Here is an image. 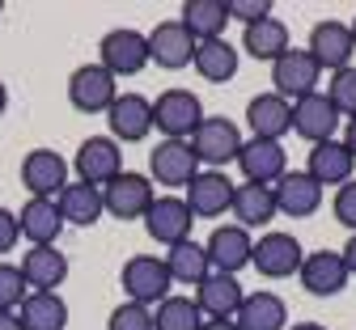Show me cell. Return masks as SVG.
Wrapping results in <instances>:
<instances>
[{"mask_svg": "<svg viewBox=\"0 0 356 330\" xmlns=\"http://www.w3.org/2000/svg\"><path fill=\"white\" fill-rule=\"evenodd\" d=\"M229 212H234V224L238 229H263L267 233V224L276 220V199H272V186H259V182H238L234 186V204H229Z\"/></svg>", "mask_w": 356, "mask_h": 330, "instance_id": "obj_28", "label": "cell"}, {"mask_svg": "<svg viewBox=\"0 0 356 330\" xmlns=\"http://www.w3.org/2000/svg\"><path fill=\"white\" fill-rule=\"evenodd\" d=\"M115 98H119V81L98 60L72 68V76H68V102H72V110H81V115H106Z\"/></svg>", "mask_w": 356, "mask_h": 330, "instance_id": "obj_7", "label": "cell"}, {"mask_svg": "<svg viewBox=\"0 0 356 330\" xmlns=\"http://www.w3.org/2000/svg\"><path fill=\"white\" fill-rule=\"evenodd\" d=\"M17 229L30 246H56L64 233V216L56 199H26L17 208Z\"/></svg>", "mask_w": 356, "mask_h": 330, "instance_id": "obj_27", "label": "cell"}, {"mask_svg": "<svg viewBox=\"0 0 356 330\" xmlns=\"http://www.w3.org/2000/svg\"><path fill=\"white\" fill-rule=\"evenodd\" d=\"M0 330H22V322H17V313H0Z\"/></svg>", "mask_w": 356, "mask_h": 330, "instance_id": "obj_45", "label": "cell"}, {"mask_svg": "<svg viewBox=\"0 0 356 330\" xmlns=\"http://www.w3.org/2000/svg\"><path fill=\"white\" fill-rule=\"evenodd\" d=\"M5 110H9V85L0 81V119H5Z\"/></svg>", "mask_w": 356, "mask_h": 330, "instance_id": "obj_46", "label": "cell"}, {"mask_svg": "<svg viewBox=\"0 0 356 330\" xmlns=\"http://www.w3.org/2000/svg\"><path fill=\"white\" fill-rule=\"evenodd\" d=\"M17 267L26 275V288L30 292H56L68 279V254L60 246H30Z\"/></svg>", "mask_w": 356, "mask_h": 330, "instance_id": "obj_23", "label": "cell"}, {"mask_svg": "<svg viewBox=\"0 0 356 330\" xmlns=\"http://www.w3.org/2000/svg\"><path fill=\"white\" fill-rule=\"evenodd\" d=\"M145 38H149V64H157L165 72L187 68L191 56H195V38L187 34L183 22H157Z\"/></svg>", "mask_w": 356, "mask_h": 330, "instance_id": "obj_20", "label": "cell"}, {"mask_svg": "<svg viewBox=\"0 0 356 330\" xmlns=\"http://www.w3.org/2000/svg\"><path fill=\"white\" fill-rule=\"evenodd\" d=\"M289 47H293V42H289V26H284L280 17H263V22H254V26L242 30V51L254 56V60L276 64Z\"/></svg>", "mask_w": 356, "mask_h": 330, "instance_id": "obj_30", "label": "cell"}, {"mask_svg": "<svg viewBox=\"0 0 356 330\" xmlns=\"http://www.w3.org/2000/svg\"><path fill=\"white\" fill-rule=\"evenodd\" d=\"M297 279H301V288H305L309 297H339V292L348 288L352 275H348L339 250H309V254L301 258Z\"/></svg>", "mask_w": 356, "mask_h": 330, "instance_id": "obj_17", "label": "cell"}, {"mask_svg": "<svg viewBox=\"0 0 356 330\" xmlns=\"http://www.w3.org/2000/svg\"><path fill=\"white\" fill-rule=\"evenodd\" d=\"M22 242V229H17V212L0 208V254H9L13 246Z\"/></svg>", "mask_w": 356, "mask_h": 330, "instance_id": "obj_41", "label": "cell"}, {"mask_svg": "<svg viewBox=\"0 0 356 330\" xmlns=\"http://www.w3.org/2000/svg\"><path fill=\"white\" fill-rule=\"evenodd\" d=\"M343 149L356 157V119H348V127H343Z\"/></svg>", "mask_w": 356, "mask_h": 330, "instance_id": "obj_44", "label": "cell"}, {"mask_svg": "<svg viewBox=\"0 0 356 330\" xmlns=\"http://www.w3.org/2000/svg\"><path fill=\"white\" fill-rule=\"evenodd\" d=\"M161 263H165V271H170L174 284H187V288H195L200 279L212 271V263H208V254H204V242H195V238L170 246V250L161 254Z\"/></svg>", "mask_w": 356, "mask_h": 330, "instance_id": "obj_33", "label": "cell"}, {"mask_svg": "<svg viewBox=\"0 0 356 330\" xmlns=\"http://www.w3.org/2000/svg\"><path fill=\"white\" fill-rule=\"evenodd\" d=\"M195 174H200V161H195L187 140H161V145L149 153V178H153V186H183V191H187V182Z\"/></svg>", "mask_w": 356, "mask_h": 330, "instance_id": "obj_16", "label": "cell"}, {"mask_svg": "<svg viewBox=\"0 0 356 330\" xmlns=\"http://www.w3.org/2000/svg\"><path fill=\"white\" fill-rule=\"evenodd\" d=\"M98 64L119 81V76H140L149 68V38L131 26L106 30L98 42Z\"/></svg>", "mask_w": 356, "mask_h": 330, "instance_id": "obj_5", "label": "cell"}, {"mask_svg": "<svg viewBox=\"0 0 356 330\" xmlns=\"http://www.w3.org/2000/svg\"><path fill=\"white\" fill-rule=\"evenodd\" d=\"M323 68L314 64V56L305 47H289V51L272 64V93H280L284 102H297L305 93H318Z\"/></svg>", "mask_w": 356, "mask_h": 330, "instance_id": "obj_8", "label": "cell"}, {"mask_svg": "<svg viewBox=\"0 0 356 330\" xmlns=\"http://www.w3.org/2000/svg\"><path fill=\"white\" fill-rule=\"evenodd\" d=\"M238 60H242V51H238L229 38L195 42V56H191L195 72H200L208 85H225V81H234V76H238Z\"/></svg>", "mask_w": 356, "mask_h": 330, "instance_id": "obj_29", "label": "cell"}, {"mask_svg": "<svg viewBox=\"0 0 356 330\" xmlns=\"http://www.w3.org/2000/svg\"><path fill=\"white\" fill-rule=\"evenodd\" d=\"M250 250H254V238L238 224H216L204 242L212 271H225V275H238L242 267H250Z\"/></svg>", "mask_w": 356, "mask_h": 330, "instance_id": "obj_21", "label": "cell"}, {"mask_svg": "<svg viewBox=\"0 0 356 330\" xmlns=\"http://www.w3.org/2000/svg\"><path fill=\"white\" fill-rule=\"evenodd\" d=\"M200 330H238V322L234 317H204Z\"/></svg>", "mask_w": 356, "mask_h": 330, "instance_id": "obj_43", "label": "cell"}, {"mask_svg": "<svg viewBox=\"0 0 356 330\" xmlns=\"http://www.w3.org/2000/svg\"><path fill=\"white\" fill-rule=\"evenodd\" d=\"M246 127L254 140H284L293 131V102H284L280 93H254L246 102Z\"/></svg>", "mask_w": 356, "mask_h": 330, "instance_id": "obj_22", "label": "cell"}, {"mask_svg": "<svg viewBox=\"0 0 356 330\" xmlns=\"http://www.w3.org/2000/svg\"><path fill=\"white\" fill-rule=\"evenodd\" d=\"M26 297H30V288H26V275H22V267L0 258V313H17Z\"/></svg>", "mask_w": 356, "mask_h": 330, "instance_id": "obj_36", "label": "cell"}, {"mask_svg": "<svg viewBox=\"0 0 356 330\" xmlns=\"http://www.w3.org/2000/svg\"><path fill=\"white\" fill-rule=\"evenodd\" d=\"M187 145H191V153H195L200 165L220 170V165L238 161V153H242V131L225 115H204V123L195 127V135L187 140Z\"/></svg>", "mask_w": 356, "mask_h": 330, "instance_id": "obj_3", "label": "cell"}, {"mask_svg": "<svg viewBox=\"0 0 356 330\" xmlns=\"http://www.w3.org/2000/svg\"><path fill=\"white\" fill-rule=\"evenodd\" d=\"M242 170V182H259V186H276L289 174V153L280 140H242V153L234 161Z\"/></svg>", "mask_w": 356, "mask_h": 330, "instance_id": "obj_13", "label": "cell"}, {"mask_svg": "<svg viewBox=\"0 0 356 330\" xmlns=\"http://www.w3.org/2000/svg\"><path fill=\"white\" fill-rule=\"evenodd\" d=\"M178 22L187 26V34L195 42H212V38H225L229 9H225V0H187Z\"/></svg>", "mask_w": 356, "mask_h": 330, "instance_id": "obj_31", "label": "cell"}, {"mask_svg": "<svg viewBox=\"0 0 356 330\" xmlns=\"http://www.w3.org/2000/svg\"><path fill=\"white\" fill-rule=\"evenodd\" d=\"M119 284H123V301H136V305L153 309L170 297L174 279H170V271L157 254H131L119 271Z\"/></svg>", "mask_w": 356, "mask_h": 330, "instance_id": "obj_2", "label": "cell"}, {"mask_svg": "<svg viewBox=\"0 0 356 330\" xmlns=\"http://www.w3.org/2000/svg\"><path fill=\"white\" fill-rule=\"evenodd\" d=\"M200 123H204V102L195 89L174 85L153 98V131H161V140H191Z\"/></svg>", "mask_w": 356, "mask_h": 330, "instance_id": "obj_1", "label": "cell"}, {"mask_svg": "<svg viewBox=\"0 0 356 330\" xmlns=\"http://www.w3.org/2000/svg\"><path fill=\"white\" fill-rule=\"evenodd\" d=\"M200 326H204V313L191 297L170 292L161 305H153V330H200Z\"/></svg>", "mask_w": 356, "mask_h": 330, "instance_id": "obj_35", "label": "cell"}, {"mask_svg": "<svg viewBox=\"0 0 356 330\" xmlns=\"http://www.w3.org/2000/svg\"><path fill=\"white\" fill-rule=\"evenodd\" d=\"M234 322H238V330H289V305L272 288H259V292L242 297Z\"/></svg>", "mask_w": 356, "mask_h": 330, "instance_id": "obj_26", "label": "cell"}, {"mask_svg": "<svg viewBox=\"0 0 356 330\" xmlns=\"http://www.w3.org/2000/svg\"><path fill=\"white\" fill-rule=\"evenodd\" d=\"M301 242L284 229H267L263 238H254V250H250V267L263 275V279H289L301 271Z\"/></svg>", "mask_w": 356, "mask_h": 330, "instance_id": "obj_6", "label": "cell"}, {"mask_svg": "<svg viewBox=\"0 0 356 330\" xmlns=\"http://www.w3.org/2000/svg\"><path fill=\"white\" fill-rule=\"evenodd\" d=\"M305 174L314 178L323 191H327V186H343V182H352V174H356V157L343 149V140H327V145H314V149H309Z\"/></svg>", "mask_w": 356, "mask_h": 330, "instance_id": "obj_25", "label": "cell"}, {"mask_svg": "<svg viewBox=\"0 0 356 330\" xmlns=\"http://www.w3.org/2000/svg\"><path fill=\"white\" fill-rule=\"evenodd\" d=\"M348 30H352V42H356V17H352V26H348Z\"/></svg>", "mask_w": 356, "mask_h": 330, "instance_id": "obj_48", "label": "cell"}, {"mask_svg": "<svg viewBox=\"0 0 356 330\" xmlns=\"http://www.w3.org/2000/svg\"><path fill=\"white\" fill-rule=\"evenodd\" d=\"M339 258H343V267H348V275H356V233H348V242H343V250H339Z\"/></svg>", "mask_w": 356, "mask_h": 330, "instance_id": "obj_42", "label": "cell"}, {"mask_svg": "<svg viewBox=\"0 0 356 330\" xmlns=\"http://www.w3.org/2000/svg\"><path fill=\"white\" fill-rule=\"evenodd\" d=\"M56 204H60L64 224H76V229H89V224H98L106 216L102 212V191L98 186H85V182H68Z\"/></svg>", "mask_w": 356, "mask_h": 330, "instance_id": "obj_32", "label": "cell"}, {"mask_svg": "<svg viewBox=\"0 0 356 330\" xmlns=\"http://www.w3.org/2000/svg\"><path fill=\"white\" fill-rule=\"evenodd\" d=\"M0 13H5V0H0Z\"/></svg>", "mask_w": 356, "mask_h": 330, "instance_id": "obj_49", "label": "cell"}, {"mask_svg": "<svg viewBox=\"0 0 356 330\" xmlns=\"http://www.w3.org/2000/svg\"><path fill=\"white\" fill-rule=\"evenodd\" d=\"M339 119H343V115L331 106V98H327L323 89H318V93H305V98L293 102V131H297L301 140H309V149L335 140Z\"/></svg>", "mask_w": 356, "mask_h": 330, "instance_id": "obj_14", "label": "cell"}, {"mask_svg": "<svg viewBox=\"0 0 356 330\" xmlns=\"http://www.w3.org/2000/svg\"><path fill=\"white\" fill-rule=\"evenodd\" d=\"M323 186L309 178L305 170H289L276 186H272V199H276V216H293V220H305L323 208Z\"/></svg>", "mask_w": 356, "mask_h": 330, "instance_id": "obj_19", "label": "cell"}, {"mask_svg": "<svg viewBox=\"0 0 356 330\" xmlns=\"http://www.w3.org/2000/svg\"><path fill=\"white\" fill-rule=\"evenodd\" d=\"M242 284H238V275H225V271H208L200 284H195V305L204 317H234L238 305H242Z\"/></svg>", "mask_w": 356, "mask_h": 330, "instance_id": "obj_24", "label": "cell"}, {"mask_svg": "<svg viewBox=\"0 0 356 330\" xmlns=\"http://www.w3.org/2000/svg\"><path fill=\"white\" fill-rule=\"evenodd\" d=\"M72 170H76V182L98 186V191H102L111 178L123 174V149L115 145L111 135H89V140H81V149L72 157Z\"/></svg>", "mask_w": 356, "mask_h": 330, "instance_id": "obj_9", "label": "cell"}, {"mask_svg": "<svg viewBox=\"0 0 356 330\" xmlns=\"http://www.w3.org/2000/svg\"><path fill=\"white\" fill-rule=\"evenodd\" d=\"M106 330H153V309L136 301H119L106 317Z\"/></svg>", "mask_w": 356, "mask_h": 330, "instance_id": "obj_38", "label": "cell"}, {"mask_svg": "<svg viewBox=\"0 0 356 330\" xmlns=\"http://www.w3.org/2000/svg\"><path fill=\"white\" fill-rule=\"evenodd\" d=\"M106 127L115 145H140L153 135V102L145 93H119L106 110Z\"/></svg>", "mask_w": 356, "mask_h": 330, "instance_id": "obj_11", "label": "cell"}, {"mask_svg": "<svg viewBox=\"0 0 356 330\" xmlns=\"http://www.w3.org/2000/svg\"><path fill=\"white\" fill-rule=\"evenodd\" d=\"M22 186L30 191V199H60V191L68 186V161L56 149H30L22 157Z\"/></svg>", "mask_w": 356, "mask_h": 330, "instance_id": "obj_12", "label": "cell"}, {"mask_svg": "<svg viewBox=\"0 0 356 330\" xmlns=\"http://www.w3.org/2000/svg\"><path fill=\"white\" fill-rule=\"evenodd\" d=\"M225 9H229V22H242L246 30L263 17H272V0H225Z\"/></svg>", "mask_w": 356, "mask_h": 330, "instance_id": "obj_40", "label": "cell"}, {"mask_svg": "<svg viewBox=\"0 0 356 330\" xmlns=\"http://www.w3.org/2000/svg\"><path fill=\"white\" fill-rule=\"evenodd\" d=\"M331 212H335V220H339L348 233H356V178H352V182H343V186H335V195H331Z\"/></svg>", "mask_w": 356, "mask_h": 330, "instance_id": "obj_39", "label": "cell"}, {"mask_svg": "<svg viewBox=\"0 0 356 330\" xmlns=\"http://www.w3.org/2000/svg\"><path fill=\"white\" fill-rule=\"evenodd\" d=\"M234 186H238V182H229V174H220V170H200V174L187 182V195H183V199H187L191 216L212 220V216H225V212H229Z\"/></svg>", "mask_w": 356, "mask_h": 330, "instance_id": "obj_18", "label": "cell"}, {"mask_svg": "<svg viewBox=\"0 0 356 330\" xmlns=\"http://www.w3.org/2000/svg\"><path fill=\"white\" fill-rule=\"evenodd\" d=\"M289 330H327L323 322H297V326H289Z\"/></svg>", "mask_w": 356, "mask_h": 330, "instance_id": "obj_47", "label": "cell"}, {"mask_svg": "<svg viewBox=\"0 0 356 330\" xmlns=\"http://www.w3.org/2000/svg\"><path fill=\"white\" fill-rule=\"evenodd\" d=\"M191 224H195V216H191V208H187L183 195H157L149 204V212H145V233L157 246H165V250L178 246V242H187L191 238Z\"/></svg>", "mask_w": 356, "mask_h": 330, "instance_id": "obj_10", "label": "cell"}, {"mask_svg": "<svg viewBox=\"0 0 356 330\" xmlns=\"http://www.w3.org/2000/svg\"><path fill=\"white\" fill-rule=\"evenodd\" d=\"M157 199V186L149 174H136V170H123L119 178H111L102 186V212L115 216V220H145L149 204Z\"/></svg>", "mask_w": 356, "mask_h": 330, "instance_id": "obj_4", "label": "cell"}, {"mask_svg": "<svg viewBox=\"0 0 356 330\" xmlns=\"http://www.w3.org/2000/svg\"><path fill=\"white\" fill-rule=\"evenodd\" d=\"M323 93L331 98V106H335L343 119H356V68H339V72H331V85H327Z\"/></svg>", "mask_w": 356, "mask_h": 330, "instance_id": "obj_37", "label": "cell"}, {"mask_svg": "<svg viewBox=\"0 0 356 330\" xmlns=\"http://www.w3.org/2000/svg\"><path fill=\"white\" fill-rule=\"evenodd\" d=\"M22 330H64L68 326V301L60 292H30L17 309Z\"/></svg>", "mask_w": 356, "mask_h": 330, "instance_id": "obj_34", "label": "cell"}, {"mask_svg": "<svg viewBox=\"0 0 356 330\" xmlns=\"http://www.w3.org/2000/svg\"><path fill=\"white\" fill-rule=\"evenodd\" d=\"M305 51L314 56V64L323 72H339V68H352V56H356V42H352V30L343 22H318L305 38Z\"/></svg>", "mask_w": 356, "mask_h": 330, "instance_id": "obj_15", "label": "cell"}]
</instances>
